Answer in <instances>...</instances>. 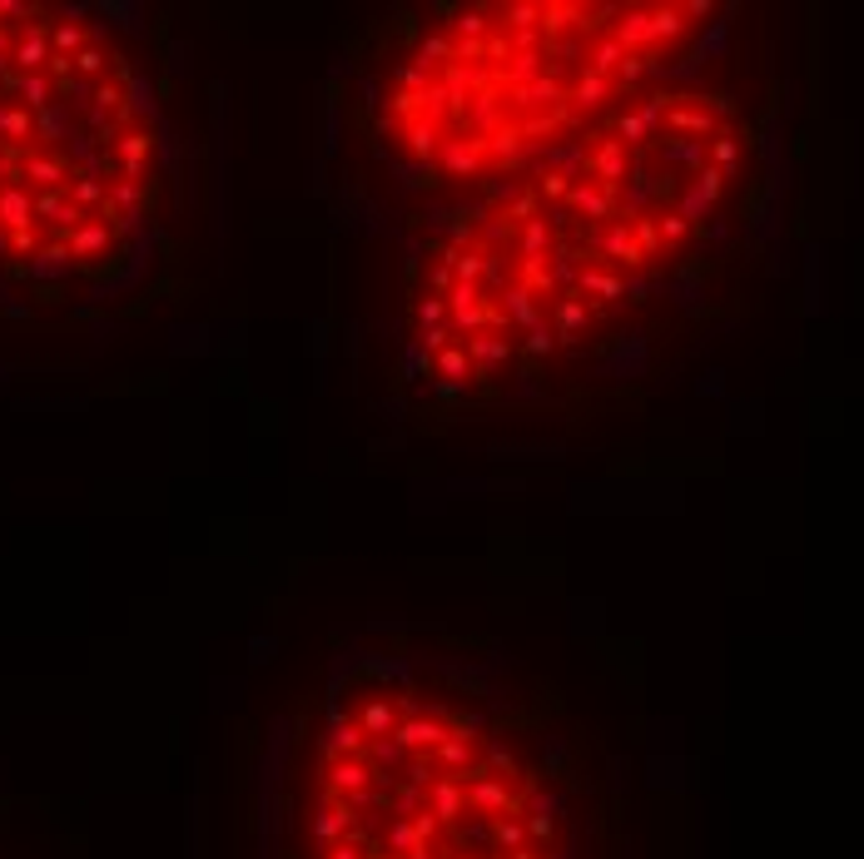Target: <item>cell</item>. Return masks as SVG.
I'll return each instance as SVG.
<instances>
[{
	"instance_id": "6da1fadb",
	"label": "cell",
	"mask_w": 864,
	"mask_h": 859,
	"mask_svg": "<svg viewBox=\"0 0 864 859\" xmlns=\"http://www.w3.org/2000/svg\"><path fill=\"white\" fill-rule=\"evenodd\" d=\"M755 179L745 105L666 80L512 184L423 219L393 323L408 413H562L641 378Z\"/></svg>"
},
{
	"instance_id": "277c9868",
	"label": "cell",
	"mask_w": 864,
	"mask_h": 859,
	"mask_svg": "<svg viewBox=\"0 0 864 859\" xmlns=\"http://www.w3.org/2000/svg\"><path fill=\"white\" fill-rule=\"evenodd\" d=\"M174 144L125 20L0 0V308L85 313L135 293L174 214Z\"/></svg>"
},
{
	"instance_id": "7a4b0ae2",
	"label": "cell",
	"mask_w": 864,
	"mask_h": 859,
	"mask_svg": "<svg viewBox=\"0 0 864 859\" xmlns=\"http://www.w3.org/2000/svg\"><path fill=\"white\" fill-rule=\"evenodd\" d=\"M264 855L606 859V835L547 691L477 641L373 626L288 725Z\"/></svg>"
},
{
	"instance_id": "3957f363",
	"label": "cell",
	"mask_w": 864,
	"mask_h": 859,
	"mask_svg": "<svg viewBox=\"0 0 864 859\" xmlns=\"http://www.w3.org/2000/svg\"><path fill=\"white\" fill-rule=\"evenodd\" d=\"M706 0H467L378 20L338 65L333 135L368 199L423 219L512 184L681 80Z\"/></svg>"
}]
</instances>
